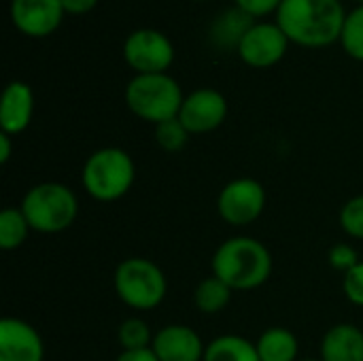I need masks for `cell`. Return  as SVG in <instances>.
Listing matches in <instances>:
<instances>
[{"label":"cell","mask_w":363,"mask_h":361,"mask_svg":"<svg viewBox=\"0 0 363 361\" xmlns=\"http://www.w3.org/2000/svg\"><path fill=\"white\" fill-rule=\"evenodd\" d=\"M45 345L40 334L23 319L0 321V361H43Z\"/></svg>","instance_id":"obj_12"},{"label":"cell","mask_w":363,"mask_h":361,"mask_svg":"<svg viewBox=\"0 0 363 361\" xmlns=\"http://www.w3.org/2000/svg\"><path fill=\"white\" fill-rule=\"evenodd\" d=\"M136 179V166L128 151L104 147L94 151L81 172L85 191L98 202H115L123 198Z\"/></svg>","instance_id":"obj_4"},{"label":"cell","mask_w":363,"mask_h":361,"mask_svg":"<svg viewBox=\"0 0 363 361\" xmlns=\"http://www.w3.org/2000/svg\"><path fill=\"white\" fill-rule=\"evenodd\" d=\"M289 38L277 23H255L238 45V55L247 66L270 68L279 64L287 51Z\"/></svg>","instance_id":"obj_10"},{"label":"cell","mask_w":363,"mask_h":361,"mask_svg":"<svg viewBox=\"0 0 363 361\" xmlns=\"http://www.w3.org/2000/svg\"><path fill=\"white\" fill-rule=\"evenodd\" d=\"M151 351L160 361H204V343L196 330L172 323L155 332Z\"/></svg>","instance_id":"obj_13"},{"label":"cell","mask_w":363,"mask_h":361,"mask_svg":"<svg viewBox=\"0 0 363 361\" xmlns=\"http://www.w3.org/2000/svg\"><path fill=\"white\" fill-rule=\"evenodd\" d=\"M253 26H255L253 15L234 6L215 19L213 28H211V36H213V43L219 45L221 49H238L240 40Z\"/></svg>","instance_id":"obj_16"},{"label":"cell","mask_w":363,"mask_h":361,"mask_svg":"<svg viewBox=\"0 0 363 361\" xmlns=\"http://www.w3.org/2000/svg\"><path fill=\"white\" fill-rule=\"evenodd\" d=\"M30 230L32 228L19 206H6L0 213V247L4 251L19 249L26 243Z\"/></svg>","instance_id":"obj_20"},{"label":"cell","mask_w":363,"mask_h":361,"mask_svg":"<svg viewBox=\"0 0 363 361\" xmlns=\"http://www.w3.org/2000/svg\"><path fill=\"white\" fill-rule=\"evenodd\" d=\"M211 266L213 277L234 291H251L270 279L272 255L264 243L251 236H232L217 247Z\"/></svg>","instance_id":"obj_2"},{"label":"cell","mask_w":363,"mask_h":361,"mask_svg":"<svg viewBox=\"0 0 363 361\" xmlns=\"http://www.w3.org/2000/svg\"><path fill=\"white\" fill-rule=\"evenodd\" d=\"M153 336L155 334L151 332L147 321H143L138 317L125 319L119 326V330H117V340H119L123 351H145V349H151Z\"/></svg>","instance_id":"obj_21"},{"label":"cell","mask_w":363,"mask_h":361,"mask_svg":"<svg viewBox=\"0 0 363 361\" xmlns=\"http://www.w3.org/2000/svg\"><path fill=\"white\" fill-rule=\"evenodd\" d=\"M196 2H202V0H196Z\"/></svg>","instance_id":"obj_33"},{"label":"cell","mask_w":363,"mask_h":361,"mask_svg":"<svg viewBox=\"0 0 363 361\" xmlns=\"http://www.w3.org/2000/svg\"><path fill=\"white\" fill-rule=\"evenodd\" d=\"M232 291L234 289L228 287L221 279L208 277L198 283V287L194 291V304L204 315H217L223 309H228V304L232 300Z\"/></svg>","instance_id":"obj_19"},{"label":"cell","mask_w":363,"mask_h":361,"mask_svg":"<svg viewBox=\"0 0 363 361\" xmlns=\"http://www.w3.org/2000/svg\"><path fill=\"white\" fill-rule=\"evenodd\" d=\"M117 298L134 311L157 309L168 291L166 274L147 257H128L115 268L113 277Z\"/></svg>","instance_id":"obj_6"},{"label":"cell","mask_w":363,"mask_h":361,"mask_svg":"<svg viewBox=\"0 0 363 361\" xmlns=\"http://www.w3.org/2000/svg\"><path fill=\"white\" fill-rule=\"evenodd\" d=\"M123 57L136 74H160L170 68L174 47L166 34L151 28H140L125 38Z\"/></svg>","instance_id":"obj_8"},{"label":"cell","mask_w":363,"mask_h":361,"mask_svg":"<svg viewBox=\"0 0 363 361\" xmlns=\"http://www.w3.org/2000/svg\"><path fill=\"white\" fill-rule=\"evenodd\" d=\"M300 361H321V360H300Z\"/></svg>","instance_id":"obj_31"},{"label":"cell","mask_w":363,"mask_h":361,"mask_svg":"<svg viewBox=\"0 0 363 361\" xmlns=\"http://www.w3.org/2000/svg\"><path fill=\"white\" fill-rule=\"evenodd\" d=\"M11 151H13L11 136L4 134V132H0V164H6L11 160Z\"/></svg>","instance_id":"obj_30"},{"label":"cell","mask_w":363,"mask_h":361,"mask_svg":"<svg viewBox=\"0 0 363 361\" xmlns=\"http://www.w3.org/2000/svg\"><path fill=\"white\" fill-rule=\"evenodd\" d=\"M32 113H34V94L30 85L21 81L9 83L0 102V130L9 136L21 134L30 126Z\"/></svg>","instance_id":"obj_14"},{"label":"cell","mask_w":363,"mask_h":361,"mask_svg":"<svg viewBox=\"0 0 363 361\" xmlns=\"http://www.w3.org/2000/svg\"><path fill=\"white\" fill-rule=\"evenodd\" d=\"M189 136H191V134L185 130V126L179 121V117L168 119V121H162V123L155 126V143H157L164 151H168V153L181 151V149L187 145Z\"/></svg>","instance_id":"obj_23"},{"label":"cell","mask_w":363,"mask_h":361,"mask_svg":"<svg viewBox=\"0 0 363 361\" xmlns=\"http://www.w3.org/2000/svg\"><path fill=\"white\" fill-rule=\"evenodd\" d=\"M345 19L340 0H283L277 9V26L289 43L308 49L334 45L342 36Z\"/></svg>","instance_id":"obj_1"},{"label":"cell","mask_w":363,"mask_h":361,"mask_svg":"<svg viewBox=\"0 0 363 361\" xmlns=\"http://www.w3.org/2000/svg\"><path fill=\"white\" fill-rule=\"evenodd\" d=\"M96 4H98V0H62L64 13H70V15H85Z\"/></svg>","instance_id":"obj_28"},{"label":"cell","mask_w":363,"mask_h":361,"mask_svg":"<svg viewBox=\"0 0 363 361\" xmlns=\"http://www.w3.org/2000/svg\"><path fill=\"white\" fill-rule=\"evenodd\" d=\"M19 209L34 232L57 234L74 223L79 215V200L68 185L45 181L26 191Z\"/></svg>","instance_id":"obj_3"},{"label":"cell","mask_w":363,"mask_h":361,"mask_svg":"<svg viewBox=\"0 0 363 361\" xmlns=\"http://www.w3.org/2000/svg\"><path fill=\"white\" fill-rule=\"evenodd\" d=\"M340 226L351 238L363 240V194L351 198L340 209Z\"/></svg>","instance_id":"obj_24"},{"label":"cell","mask_w":363,"mask_h":361,"mask_svg":"<svg viewBox=\"0 0 363 361\" xmlns=\"http://www.w3.org/2000/svg\"><path fill=\"white\" fill-rule=\"evenodd\" d=\"M183 100L185 96L181 91V85L166 72L136 74L125 87L128 109L138 119L155 126L179 117Z\"/></svg>","instance_id":"obj_5"},{"label":"cell","mask_w":363,"mask_h":361,"mask_svg":"<svg viewBox=\"0 0 363 361\" xmlns=\"http://www.w3.org/2000/svg\"><path fill=\"white\" fill-rule=\"evenodd\" d=\"M321 361H363V330L353 323L332 326L321 340Z\"/></svg>","instance_id":"obj_15"},{"label":"cell","mask_w":363,"mask_h":361,"mask_svg":"<svg viewBox=\"0 0 363 361\" xmlns=\"http://www.w3.org/2000/svg\"><path fill=\"white\" fill-rule=\"evenodd\" d=\"M115 361H160L157 355L151 351V349H145V351H123L117 355Z\"/></svg>","instance_id":"obj_29"},{"label":"cell","mask_w":363,"mask_h":361,"mask_svg":"<svg viewBox=\"0 0 363 361\" xmlns=\"http://www.w3.org/2000/svg\"><path fill=\"white\" fill-rule=\"evenodd\" d=\"M259 361H300V345L294 332L287 328H268L255 343Z\"/></svg>","instance_id":"obj_17"},{"label":"cell","mask_w":363,"mask_h":361,"mask_svg":"<svg viewBox=\"0 0 363 361\" xmlns=\"http://www.w3.org/2000/svg\"><path fill=\"white\" fill-rule=\"evenodd\" d=\"M357 2H362V4H363V0H357Z\"/></svg>","instance_id":"obj_32"},{"label":"cell","mask_w":363,"mask_h":361,"mask_svg":"<svg viewBox=\"0 0 363 361\" xmlns=\"http://www.w3.org/2000/svg\"><path fill=\"white\" fill-rule=\"evenodd\" d=\"M328 260H330V266H332L334 270L342 272V274H347L349 270H353V268L362 262L357 249L351 247L349 243H338V245H334V247L330 249Z\"/></svg>","instance_id":"obj_25"},{"label":"cell","mask_w":363,"mask_h":361,"mask_svg":"<svg viewBox=\"0 0 363 361\" xmlns=\"http://www.w3.org/2000/svg\"><path fill=\"white\" fill-rule=\"evenodd\" d=\"M342 287H345V296L349 298V302L363 306V262H359L353 270L345 274Z\"/></svg>","instance_id":"obj_26"},{"label":"cell","mask_w":363,"mask_h":361,"mask_svg":"<svg viewBox=\"0 0 363 361\" xmlns=\"http://www.w3.org/2000/svg\"><path fill=\"white\" fill-rule=\"evenodd\" d=\"M228 117V100L221 91L202 87L185 96L179 121L185 126L189 134H206L217 130Z\"/></svg>","instance_id":"obj_9"},{"label":"cell","mask_w":363,"mask_h":361,"mask_svg":"<svg viewBox=\"0 0 363 361\" xmlns=\"http://www.w3.org/2000/svg\"><path fill=\"white\" fill-rule=\"evenodd\" d=\"M340 43L353 60L363 62V4L347 15Z\"/></svg>","instance_id":"obj_22"},{"label":"cell","mask_w":363,"mask_h":361,"mask_svg":"<svg viewBox=\"0 0 363 361\" xmlns=\"http://www.w3.org/2000/svg\"><path fill=\"white\" fill-rule=\"evenodd\" d=\"M238 9L247 11L253 17H264L281 6L283 0H234Z\"/></svg>","instance_id":"obj_27"},{"label":"cell","mask_w":363,"mask_h":361,"mask_svg":"<svg viewBox=\"0 0 363 361\" xmlns=\"http://www.w3.org/2000/svg\"><path fill=\"white\" fill-rule=\"evenodd\" d=\"M204 361H259V355L255 343L236 334H225L206 345Z\"/></svg>","instance_id":"obj_18"},{"label":"cell","mask_w":363,"mask_h":361,"mask_svg":"<svg viewBox=\"0 0 363 361\" xmlns=\"http://www.w3.org/2000/svg\"><path fill=\"white\" fill-rule=\"evenodd\" d=\"M266 209V189L259 181L242 177L230 181L219 198H217V211L221 219L234 228H245L255 223Z\"/></svg>","instance_id":"obj_7"},{"label":"cell","mask_w":363,"mask_h":361,"mask_svg":"<svg viewBox=\"0 0 363 361\" xmlns=\"http://www.w3.org/2000/svg\"><path fill=\"white\" fill-rule=\"evenodd\" d=\"M62 17V0H11V21L26 36H49L57 30Z\"/></svg>","instance_id":"obj_11"}]
</instances>
